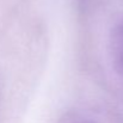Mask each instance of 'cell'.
I'll list each match as a JSON object with an SVG mask.
<instances>
[{
  "instance_id": "obj_1",
  "label": "cell",
  "mask_w": 123,
  "mask_h": 123,
  "mask_svg": "<svg viewBox=\"0 0 123 123\" xmlns=\"http://www.w3.org/2000/svg\"><path fill=\"white\" fill-rule=\"evenodd\" d=\"M122 49H123V30H122Z\"/></svg>"
}]
</instances>
